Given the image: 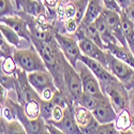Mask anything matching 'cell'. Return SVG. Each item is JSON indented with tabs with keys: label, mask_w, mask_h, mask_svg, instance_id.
Instances as JSON below:
<instances>
[{
	"label": "cell",
	"mask_w": 134,
	"mask_h": 134,
	"mask_svg": "<svg viewBox=\"0 0 134 134\" xmlns=\"http://www.w3.org/2000/svg\"><path fill=\"white\" fill-rule=\"evenodd\" d=\"M31 43L35 45L45 63L47 70L54 77L57 88L64 94V81H63V65L62 60L64 55L60 49L56 39L51 41H42L31 36Z\"/></svg>",
	"instance_id": "1"
},
{
	"label": "cell",
	"mask_w": 134,
	"mask_h": 134,
	"mask_svg": "<svg viewBox=\"0 0 134 134\" xmlns=\"http://www.w3.org/2000/svg\"><path fill=\"white\" fill-rule=\"evenodd\" d=\"M63 65V81H64V96L69 99L74 105L79 104V101L83 94V84L80 73L68 61L65 57L62 60Z\"/></svg>",
	"instance_id": "2"
},
{
	"label": "cell",
	"mask_w": 134,
	"mask_h": 134,
	"mask_svg": "<svg viewBox=\"0 0 134 134\" xmlns=\"http://www.w3.org/2000/svg\"><path fill=\"white\" fill-rule=\"evenodd\" d=\"M100 85L103 93L108 97L117 113L124 109H130V96L128 89L117 77L106 83H100Z\"/></svg>",
	"instance_id": "3"
},
{
	"label": "cell",
	"mask_w": 134,
	"mask_h": 134,
	"mask_svg": "<svg viewBox=\"0 0 134 134\" xmlns=\"http://www.w3.org/2000/svg\"><path fill=\"white\" fill-rule=\"evenodd\" d=\"M13 58L18 68L26 71L27 73L36 71H48L41 55L33 44H30V47L27 49L16 48L13 54Z\"/></svg>",
	"instance_id": "4"
},
{
	"label": "cell",
	"mask_w": 134,
	"mask_h": 134,
	"mask_svg": "<svg viewBox=\"0 0 134 134\" xmlns=\"http://www.w3.org/2000/svg\"><path fill=\"white\" fill-rule=\"evenodd\" d=\"M28 80L43 100H51L54 92L58 89L49 71H36L28 73Z\"/></svg>",
	"instance_id": "5"
},
{
	"label": "cell",
	"mask_w": 134,
	"mask_h": 134,
	"mask_svg": "<svg viewBox=\"0 0 134 134\" xmlns=\"http://www.w3.org/2000/svg\"><path fill=\"white\" fill-rule=\"evenodd\" d=\"M107 66L108 71L126 86L128 89L134 88V68L128 63L121 61L107 51Z\"/></svg>",
	"instance_id": "6"
},
{
	"label": "cell",
	"mask_w": 134,
	"mask_h": 134,
	"mask_svg": "<svg viewBox=\"0 0 134 134\" xmlns=\"http://www.w3.org/2000/svg\"><path fill=\"white\" fill-rule=\"evenodd\" d=\"M55 39L57 41L60 49L62 51L64 57L75 68L83 55L77 39L74 37V35L69 37V36H65L64 33H60L57 30L55 32Z\"/></svg>",
	"instance_id": "7"
},
{
	"label": "cell",
	"mask_w": 134,
	"mask_h": 134,
	"mask_svg": "<svg viewBox=\"0 0 134 134\" xmlns=\"http://www.w3.org/2000/svg\"><path fill=\"white\" fill-rule=\"evenodd\" d=\"M75 69L77 70V72L80 73L84 92L92 94V96H94L97 98H100V99H102L106 96V94L103 93L102 89H101V85H100V82L97 79V76L92 73V71L89 69L83 61L80 60L79 62H77Z\"/></svg>",
	"instance_id": "8"
},
{
	"label": "cell",
	"mask_w": 134,
	"mask_h": 134,
	"mask_svg": "<svg viewBox=\"0 0 134 134\" xmlns=\"http://www.w3.org/2000/svg\"><path fill=\"white\" fill-rule=\"evenodd\" d=\"M89 0H70L68 3H59L57 8V16L59 21H64L65 19L74 18L77 23L81 24L85 15Z\"/></svg>",
	"instance_id": "9"
},
{
	"label": "cell",
	"mask_w": 134,
	"mask_h": 134,
	"mask_svg": "<svg viewBox=\"0 0 134 134\" xmlns=\"http://www.w3.org/2000/svg\"><path fill=\"white\" fill-rule=\"evenodd\" d=\"M74 108H75V119L82 133L97 134V129L100 125V122L93 116L92 111L85 108L81 104L74 105Z\"/></svg>",
	"instance_id": "10"
},
{
	"label": "cell",
	"mask_w": 134,
	"mask_h": 134,
	"mask_svg": "<svg viewBox=\"0 0 134 134\" xmlns=\"http://www.w3.org/2000/svg\"><path fill=\"white\" fill-rule=\"evenodd\" d=\"M46 122H49V124L56 126L64 134H81L82 133L75 119V108L73 103H69L68 106L64 108L63 117L61 118V120L55 121L51 119V120H47Z\"/></svg>",
	"instance_id": "11"
},
{
	"label": "cell",
	"mask_w": 134,
	"mask_h": 134,
	"mask_svg": "<svg viewBox=\"0 0 134 134\" xmlns=\"http://www.w3.org/2000/svg\"><path fill=\"white\" fill-rule=\"evenodd\" d=\"M16 117L23 124L24 128L26 129V132L29 134L48 133L46 129V121L42 118V116L35 119L29 118L25 113L23 105L19 103H16Z\"/></svg>",
	"instance_id": "12"
},
{
	"label": "cell",
	"mask_w": 134,
	"mask_h": 134,
	"mask_svg": "<svg viewBox=\"0 0 134 134\" xmlns=\"http://www.w3.org/2000/svg\"><path fill=\"white\" fill-rule=\"evenodd\" d=\"M102 15H103L105 21L107 23V25L109 26L111 32L114 33V36L118 40V42L121 44L122 46L129 47L128 43H127V40L125 38V35H124V29H122L121 15L118 12H115V11H113V10L106 9L105 7L103 8Z\"/></svg>",
	"instance_id": "13"
},
{
	"label": "cell",
	"mask_w": 134,
	"mask_h": 134,
	"mask_svg": "<svg viewBox=\"0 0 134 134\" xmlns=\"http://www.w3.org/2000/svg\"><path fill=\"white\" fill-rule=\"evenodd\" d=\"M79 45L83 55L87 56V57H90L92 59H96L99 62H101L104 66H107L106 49H103L100 46H98L94 42H92L90 39H88L86 36L81 40H79Z\"/></svg>",
	"instance_id": "14"
},
{
	"label": "cell",
	"mask_w": 134,
	"mask_h": 134,
	"mask_svg": "<svg viewBox=\"0 0 134 134\" xmlns=\"http://www.w3.org/2000/svg\"><path fill=\"white\" fill-rule=\"evenodd\" d=\"M92 114L100 124H106V122L115 121L118 115V113L114 108L107 96L100 99L97 107L92 110Z\"/></svg>",
	"instance_id": "15"
},
{
	"label": "cell",
	"mask_w": 134,
	"mask_h": 134,
	"mask_svg": "<svg viewBox=\"0 0 134 134\" xmlns=\"http://www.w3.org/2000/svg\"><path fill=\"white\" fill-rule=\"evenodd\" d=\"M1 23L10 26L11 28H13L20 38H24L28 43H31V33L27 24V20L21 17L20 15H11V16H1ZM32 44V43H31Z\"/></svg>",
	"instance_id": "16"
},
{
	"label": "cell",
	"mask_w": 134,
	"mask_h": 134,
	"mask_svg": "<svg viewBox=\"0 0 134 134\" xmlns=\"http://www.w3.org/2000/svg\"><path fill=\"white\" fill-rule=\"evenodd\" d=\"M80 60L83 61L88 68L92 71V73L97 76V79L99 80L100 83H106V82H109V81L115 79V76L108 71V69L106 66H104L98 60L92 59L90 57H87L85 55H82Z\"/></svg>",
	"instance_id": "17"
},
{
	"label": "cell",
	"mask_w": 134,
	"mask_h": 134,
	"mask_svg": "<svg viewBox=\"0 0 134 134\" xmlns=\"http://www.w3.org/2000/svg\"><path fill=\"white\" fill-rule=\"evenodd\" d=\"M101 1L102 0H89L85 15L83 17V20L81 21L79 28H77V30H81L84 32L85 28L88 25H90L91 23H94V20L101 15L103 8H104V7H102Z\"/></svg>",
	"instance_id": "18"
},
{
	"label": "cell",
	"mask_w": 134,
	"mask_h": 134,
	"mask_svg": "<svg viewBox=\"0 0 134 134\" xmlns=\"http://www.w3.org/2000/svg\"><path fill=\"white\" fill-rule=\"evenodd\" d=\"M18 10L33 17H38L42 14H48L46 7L39 0H19Z\"/></svg>",
	"instance_id": "19"
},
{
	"label": "cell",
	"mask_w": 134,
	"mask_h": 134,
	"mask_svg": "<svg viewBox=\"0 0 134 134\" xmlns=\"http://www.w3.org/2000/svg\"><path fill=\"white\" fill-rule=\"evenodd\" d=\"M104 48L106 51L110 52L115 57H117L121 61L128 63L129 65L134 68V54L131 52V49L129 47L122 46V45H117L115 43H110V44H105Z\"/></svg>",
	"instance_id": "20"
},
{
	"label": "cell",
	"mask_w": 134,
	"mask_h": 134,
	"mask_svg": "<svg viewBox=\"0 0 134 134\" xmlns=\"http://www.w3.org/2000/svg\"><path fill=\"white\" fill-rule=\"evenodd\" d=\"M94 24H96V26H97V28L100 32V35H101V38H102L104 44H110V43L117 44L118 40L114 36V33L111 32V30H110L109 26L107 25V23L105 21L102 13L94 20Z\"/></svg>",
	"instance_id": "21"
},
{
	"label": "cell",
	"mask_w": 134,
	"mask_h": 134,
	"mask_svg": "<svg viewBox=\"0 0 134 134\" xmlns=\"http://www.w3.org/2000/svg\"><path fill=\"white\" fill-rule=\"evenodd\" d=\"M0 133L5 134V133H18V134H26V129L24 128L23 124L18 119H12V120H7L3 116L0 117Z\"/></svg>",
	"instance_id": "22"
},
{
	"label": "cell",
	"mask_w": 134,
	"mask_h": 134,
	"mask_svg": "<svg viewBox=\"0 0 134 134\" xmlns=\"http://www.w3.org/2000/svg\"><path fill=\"white\" fill-rule=\"evenodd\" d=\"M115 125L120 133H132L130 132L132 126V114L130 109H124L119 111L115 120Z\"/></svg>",
	"instance_id": "23"
},
{
	"label": "cell",
	"mask_w": 134,
	"mask_h": 134,
	"mask_svg": "<svg viewBox=\"0 0 134 134\" xmlns=\"http://www.w3.org/2000/svg\"><path fill=\"white\" fill-rule=\"evenodd\" d=\"M121 21H122V29H124V35L127 40L128 46L131 52L134 54V23L125 14H121Z\"/></svg>",
	"instance_id": "24"
},
{
	"label": "cell",
	"mask_w": 134,
	"mask_h": 134,
	"mask_svg": "<svg viewBox=\"0 0 134 134\" xmlns=\"http://www.w3.org/2000/svg\"><path fill=\"white\" fill-rule=\"evenodd\" d=\"M0 32H1V36L12 45H14L16 48L19 47L20 45V37L18 33L10 26L1 23L0 24Z\"/></svg>",
	"instance_id": "25"
},
{
	"label": "cell",
	"mask_w": 134,
	"mask_h": 134,
	"mask_svg": "<svg viewBox=\"0 0 134 134\" xmlns=\"http://www.w3.org/2000/svg\"><path fill=\"white\" fill-rule=\"evenodd\" d=\"M84 33H85V36L88 39H90L92 42H94L98 46H100L101 48L105 49L104 48L105 47V44H104V42H103V40L101 38V35H100V32H99V30H98V28H97V26H96L94 23H91L90 25H88L85 28Z\"/></svg>",
	"instance_id": "26"
},
{
	"label": "cell",
	"mask_w": 134,
	"mask_h": 134,
	"mask_svg": "<svg viewBox=\"0 0 134 134\" xmlns=\"http://www.w3.org/2000/svg\"><path fill=\"white\" fill-rule=\"evenodd\" d=\"M40 103L41 101H37V100H30V101H27L23 107L26 115L31 118L35 119L41 116V110H40Z\"/></svg>",
	"instance_id": "27"
},
{
	"label": "cell",
	"mask_w": 134,
	"mask_h": 134,
	"mask_svg": "<svg viewBox=\"0 0 134 134\" xmlns=\"http://www.w3.org/2000/svg\"><path fill=\"white\" fill-rule=\"evenodd\" d=\"M99 101H100V98H97V97H94L92 94H89V93H86V92H83L80 101H79V104H81L85 108L92 111L97 107Z\"/></svg>",
	"instance_id": "28"
},
{
	"label": "cell",
	"mask_w": 134,
	"mask_h": 134,
	"mask_svg": "<svg viewBox=\"0 0 134 134\" xmlns=\"http://www.w3.org/2000/svg\"><path fill=\"white\" fill-rule=\"evenodd\" d=\"M1 71L7 74L16 76V73L18 71V65L16 64L13 56L3 58V60L1 59Z\"/></svg>",
	"instance_id": "29"
},
{
	"label": "cell",
	"mask_w": 134,
	"mask_h": 134,
	"mask_svg": "<svg viewBox=\"0 0 134 134\" xmlns=\"http://www.w3.org/2000/svg\"><path fill=\"white\" fill-rule=\"evenodd\" d=\"M55 104L52 100H41L40 103V110H41V116L42 118L47 121L53 118V110H54Z\"/></svg>",
	"instance_id": "30"
},
{
	"label": "cell",
	"mask_w": 134,
	"mask_h": 134,
	"mask_svg": "<svg viewBox=\"0 0 134 134\" xmlns=\"http://www.w3.org/2000/svg\"><path fill=\"white\" fill-rule=\"evenodd\" d=\"M15 49H16V47L14 45H12L11 43H9L1 36V39H0V55H1V59L13 56Z\"/></svg>",
	"instance_id": "31"
},
{
	"label": "cell",
	"mask_w": 134,
	"mask_h": 134,
	"mask_svg": "<svg viewBox=\"0 0 134 134\" xmlns=\"http://www.w3.org/2000/svg\"><path fill=\"white\" fill-rule=\"evenodd\" d=\"M0 79H1V81H0L1 87H4L5 89H8V90H10V89H14V90H15V87H16V76L7 74V73L1 71V76H0Z\"/></svg>",
	"instance_id": "32"
},
{
	"label": "cell",
	"mask_w": 134,
	"mask_h": 134,
	"mask_svg": "<svg viewBox=\"0 0 134 134\" xmlns=\"http://www.w3.org/2000/svg\"><path fill=\"white\" fill-rule=\"evenodd\" d=\"M18 14L13 4L11 3V0H0V15L1 16H11Z\"/></svg>",
	"instance_id": "33"
},
{
	"label": "cell",
	"mask_w": 134,
	"mask_h": 134,
	"mask_svg": "<svg viewBox=\"0 0 134 134\" xmlns=\"http://www.w3.org/2000/svg\"><path fill=\"white\" fill-rule=\"evenodd\" d=\"M118 134L120 133L116 128L115 121L106 122V124H100L97 129V134Z\"/></svg>",
	"instance_id": "34"
},
{
	"label": "cell",
	"mask_w": 134,
	"mask_h": 134,
	"mask_svg": "<svg viewBox=\"0 0 134 134\" xmlns=\"http://www.w3.org/2000/svg\"><path fill=\"white\" fill-rule=\"evenodd\" d=\"M102 2L104 4V7L106 9L113 10L115 12H118L120 15L124 13V10L121 9V7L119 5V3L117 2V0H102Z\"/></svg>",
	"instance_id": "35"
},
{
	"label": "cell",
	"mask_w": 134,
	"mask_h": 134,
	"mask_svg": "<svg viewBox=\"0 0 134 134\" xmlns=\"http://www.w3.org/2000/svg\"><path fill=\"white\" fill-rule=\"evenodd\" d=\"M63 110H64L63 107H61L59 105H55L54 110H53V118H52V120H55V121L61 120V118L63 117Z\"/></svg>",
	"instance_id": "36"
},
{
	"label": "cell",
	"mask_w": 134,
	"mask_h": 134,
	"mask_svg": "<svg viewBox=\"0 0 134 134\" xmlns=\"http://www.w3.org/2000/svg\"><path fill=\"white\" fill-rule=\"evenodd\" d=\"M124 12H125V14L134 23V0H132L131 3L128 5V8L124 11Z\"/></svg>",
	"instance_id": "37"
},
{
	"label": "cell",
	"mask_w": 134,
	"mask_h": 134,
	"mask_svg": "<svg viewBox=\"0 0 134 134\" xmlns=\"http://www.w3.org/2000/svg\"><path fill=\"white\" fill-rule=\"evenodd\" d=\"M46 129H47V132L51 134H62L60 129H58L56 126L49 124V122H46Z\"/></svg>",
	"instance_id": "38"
},
{
	"label": "cell",
	"mask_w": 134,
	"mask_h": 134,
	"mask_svg": "<svg viewBox=\"0 0 134 134\" xmlns=\"http://www.w3.org/2000/svg\"><path fill=\"white\" fill-rule=\"evenodd\" d=\"M7 91H8V89H5L4 87H1V96H0V97H1V98H0V104H3L5 101H7Z\"/></svg>",
	"instance_id": "39"
},
{
	"label": "cell",
	"mask_w": 134,
	"mask_h": 134,
	"mask_svg": "<svg viewBox=\"0 0 134 134\" xmlns=\"http://www.w3.org/2000/svg\"><path fill=\"white\" fill-rule=\"evenodd\" d=\"M131 1H132V0H117V2L119 3V5L121 7V9L124 11L128 8V5L131 3Z\"/></svg>",
	"instance_id": "40"
},
{
	"label": "cell",
	"mask_w": 134,
	"mask_h": 134,
	"mask_svg": "<svg viewBox=\"0 0 134 134\" xmlns=\"http://www.w3.org/2000/svg\"><path fill=\"white\" fill-rule=\"evenodd\" d=\"M130 110H131V114L134 115V91L130 96Z\"/></svg>",
	"instance_id": "41"
},
{
	"label": "cell",
	"mask_w": 134,
	"mask_h": 134,
	"mask_svg": "<svg viewBox=\"0 0 134 134\" xmlns=\"http://www.w3.org/2000/svg\"><path fill=\"white\" fill-rule=\"evenodd\" d=\"M131 129H132V132L134 133V115H132V126H131Z\"/></svg>",
	"instance_id": "42"
},
{
	"label": "cell",
	"mask_w": 134,
	"mask_h": 134,
	"mask_svg": "<svg viewBox=\"0 0 134 134\" xmlns=\"http://www.w3.org/2000/svg\"><path fill=\"white\" fill-rule=\"evenodd\" d=\"M39 1H42V0H39Z\"/></svg>",
	"instance_id": "43"
}]
</instances>
